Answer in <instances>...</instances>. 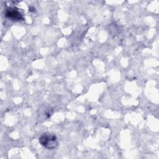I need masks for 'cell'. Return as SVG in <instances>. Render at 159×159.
I'll use <instances>...</instances> for the list:
<instances>
[{"instance_id":"7a4b0ae2","label":"cell","mask_w":159,"mask_h":159,"mask_svg":"<svg viewBox=\"0 0 159 159\" xmlns=\"http://www.w3.org/2000/svg\"><path fill=\"white\" fill-rule=\"evenodd\" d=\"M5 14L7 17L14 20H19L23 19L22 15L16 8H9L6 9Z\"/></svg>"},{"instance_id":"6da1fadb","label":"cell","mask_w":159,"mask_h":159,"mask_svg":"<svg viewBox=\"0 0 159 159\" xmlns=\"http://www.w3.org/2000/svg\"><path fill=\"white\" fill-rule=\"evenodd\" d=\"M39 142L42 145L48 149L55 148L58 145V141L56 136L53 134L45 133L39 138Z\"/></svg>"}]
</instances>
